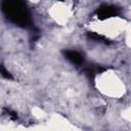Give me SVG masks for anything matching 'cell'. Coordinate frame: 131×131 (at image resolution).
<instances>
[{
	"label": "cell",
	"instance_id": "cell-3",
	"mask_svg": "<svg viewBox=\"0 0 131 131\" xmlns=\"http://www.w3.org/2000/svg\"><path fill=\"white\" fill-rule=\"evenodd\" d=\"M64 55H66L67 59H69L71 62H73L75 64H82L84 61L83 55L76 50H67L64 52Z\"/></svg>",
	"mask_w": 131,
	"mask_h": 131
},
{
	"label": "cell",
	"instance_id": "cell-2",
	"mask_svg": "<svg viewBox=\"0 0 131 131\" xmlns=\"http://www.w3.org/2000/svg\"><path fill=\"white\" fill-rule=\"evenodd\" d=\"M119 14V8L114 5H102L97 10V17L100 19L108 18Z\"/></svg>",
	"mask_w": 131,
	"mask_h": 131
},
{
	"label": "cell",
	"instance_id": "cell-1",
	"mask_svg": "<svg viewBox=\"0 0 131 131\" xmlns=\"http://www.w3.org/2000/svg\"><path fill=\"white\" fill-rule=\"evenodd\" d=\"M8 2V16L15 23L27 25L29 17L26 12V9L24 8V5L20 0H7Z\"/></svg>",
	"mask_w": 131,
	"mask_h": 131
}]
</instances>
